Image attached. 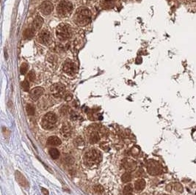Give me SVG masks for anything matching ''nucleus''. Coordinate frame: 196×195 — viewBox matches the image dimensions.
<instances>
[{"label":"nucleus","mask_w":196,"mask_h":195,"mask_svg":"<svg viewBox=\"0 0 196 195\" xmlns=\"http://www.w3.org/2000/svg\"><path fill=\"white\" fill-rule=\"evenodd\" d=\"M74 22L77 25L85 26L91 21V12L87 7H81L76 11L74 18Z\"/></svg>","instance_id":"1"},{"label":"nucleus","mask_w":196,"mask_h":195,"mask_svg":"<svg viewBox=\"0 0 196 195\" xmlns=\"http://www.w3.org/2000/svg\"><path fill=\"white\" fill-rule=\"evenodd\" d=\"M74 7L71 2L66 1V0H62L58 5L57 13L60 18H68L71 16Z\"/></svg>","instance_id":"2"},{"label":"nucleus","mask_w":196,"mask_h":195,"mask_svg":"<svg viewBox=\"0 0 196 195\" xmlns=\"http://www.w3.org/2000/svg\"><path fill=\"white\" fill-rule=\"evenodd\" d=\"M56 36L60 41H66L71 37V28L66 24H59L56 29Z\"/></svg>","instance_id":"3"},{"label":"nucleus","mask_w":196,"mask_h":195,"mask_svg":"<svg viewBox=\"0 0 196 195\" xmlns=\"http://www.w3.org/2000/svg\"><path fill=\"white\" fill-rule=\"evenodd\" d=\"M57 120H58V117L54 112H48L43 117L41 123L42 127L46 130L52 129L54 127V125L56 124Z\"/></svg>","instance_id":"4"},{"label":"nucleus","mask_w":196,"mask_h":195,"mask_svg":"<svg viewBox=\"0 0 196 195\" xmlns=\"http://www.w3.org/2000/svg\"><path fill=\"white\" fill-rule=\"evenodd\" d=\"M99 153L95 150H90L85 153V163L87 166H93L99 162Z\"/></svg>","instance_id":"5"},{"label":"nucleus","mask_w":196,"mask_h":195,"mask_svg":"<svg viewBox=\"0 0 196 195\" xmlns=\"http://www.w3.org/2000/svg\"><path fill=\"white\" fill-rule=\"evenodd\" d=\"M162 168L161 164L155 160H149L147 163V171L150 175H157L161 173Z\"/></svg>","instance_id":"6"},{"label":"nucleus","mask_w":196,"mask_h":195,"mask_svg":"<svg viewBox=\"0 0 196 195\" xmlns=\"http://www.w3.org/2000/svg\"><path fill=\"white\" fill-rule=\"evenodd\" d=\"M50 91L54 97H62L65 95L66 92V87L60 83H57V84H53L50 88Z\"/></svg>","instance_id":"7"},{"label":"nucleus","mask_w":196,"mask_h":195,"mask_svg":"<svg viewBox=\"0 0 196 195\" xmlns=\"http://www.w3.org/2000/svg\"><path fill=\"white\" fill-rule=\"evenodd\" d=\"M37 39L38 43H41V44L46 45L51 41V34L49 30L44 29L40 32L38 35Z\"/></svg>","instance_id":"8"},{"label":"nucleus","mask_w":196,"mask_h":195,"mask_svg":"<svg viewBox=\"0 0 196 195\" xmlns=\"http://www.w3.org/2000/svg\"><path fill=\"white\" fill-rule=\"evenodd\" d=\"M62 70L68 75H74L77 72V67L75 63L71 61H66L62 66Z\"/></svg>","instance_id":"9"},{"label":"nucleus","mask_w":196,"mask_h":195,"mask_svg":"<svg viewBox=\"0 0 196 195\" xmlns=\"http://www.w3.org/2000/svg\"><path fill=\"white\" fill-rule=\"evenodd\" d=\"M53 10H54L53 4L49 1L43 2L39 7V11L42 14L45 15V16H47V15L52 13Z\"/></svg>","instance_id":"10"},{"label":"nucleus","mask_w":196,"mask_h":195,"mask_svg":"<svg viewBox=\"0 0 196 195\" xmlns=\"http://www.w3.org/2000/svg\"><path fill=\"white\" fill-rule=\"evenodd\" d=\"M43 92H44L43 88H41V87H38V88L32 89L31 91H30V96L33 101H37V100L39 99V98L41 97L42 95L43 94Z\"/></svg>","instance_id":"11"},{"label":"nucleus","mask_w":196,"mask_h":195,"mask_svg":"<svg viewBox=\"0 0 196 195\" xmlns=\"http://www.w3.org/2000/svg\"><path fill=\"white\" fill-rule=\"evenodd\" d=\"M15 175H16V178L17 182L19 183L22 186L24 187V188H28V187H29V183H28V181H26L25 177H24V176L19 171H16Z\"/></svg>","instance_id":"12"},{"label":"nucleus","mask_w":196,"mask_h":195,"mask_svg":"<svg viewBox=\"0 0 196 195\" xmlns=\"http://www.w3.org/2000/svg\"><path fill=\"white\" fill-rule=\"evenodd\" d=\"M123 166L128 171H133L136 168V162L130 158H126L123 161Z\"/></svg>","instance_id":"13"},{"label":"nucleus","mask_w":196,"mask_h":195,"mask_svg":"<svg viewBox=\"0 0 196 195\" xmlns=\"http://www.w3.org/2000/svg\"><path fill=\"white\" fill-rule=\"evenodd\" d=\"M60 134H61L62 137L65 139H68L69 138L71 134V128L68 124H63L62 126L61 129H60Z\"/></svg>","instance_id":"14"},{"label":"nucleus","mask_w":196,"mask_h":195,"mask_svg":"<svg viewBox=\"0 0 196 195\" xmlns=\"http://www.w3.org/2000/svg\"><path fill=\"white\" fill-rule=\"evenodd\" d=\"M43 24V19L41 18L40 16H37L35 17V18L33 21V23H32V27L33 28L35 31L40 29L41 28L42 25Z\"/></svg>","instance_id":"15"},{"label":"nucleus","mask_w":196,"mask_h":195,"mask_svg":"<svg viewBox=\"0 0 196 195\" xmlns=\"http://www.w3.org/2000/svg\"><path fill=\"white\" fill-rule=\"evenodd\" d=\"M47 143L49 145L52 146H58L61 144V140L59 139V137H55V136H52V137H49L47 139Z\"/></svg>","instance_id":"16"},{"label":"nucleus","mask_w":196,"mask_h":195,"mask_svg":"<svg viewBox=\"0 0 196 195\" xmlns=\"http://www.w3.org/2000/svg\"><path fill=\"white\" fill-rule=\"evenodd\" d=\"M146 187V181L143 179H139L134 183V189L137 191H142Z\"/></svg>","instance_id":"17"},{"label":"nucleus","mask_w":196,"mask_h":195,"mask_svg":"<svg viewBox=\"0 0 196 195\" xmlns=\"http://www.w3.org/2000/svg\"><path fill=\"white\" fill-rule=\"evenodd\" d=\"M35 30L32 27L27 28V29H26L25 31H24V37L26 39L32 38V37L34 36V35H35Z\"/></svg>","instance_id":"18"},{"label":"nucleus","mask_w":196,"mask_h":195,"mask_svg":"<svg viewBox=\"0 0 196 195\" xmlns=\"http://www.w3.org/2000/svg\"><path fill=\"white\" fill-rule=\"evenodd\" d=\"M49 153L53 159H58L59 157H60V152L56 148H51L49 150Z\"/></svg>","instance_id":"19"},{"label":"nucleus","mask_w":196,"mask_h":195,"mask_svg":"<svg viewBox=\"0 0 196 195\" xmlns=\"http://www.w3.org/2000/svg\"><path fill=\"white\" fill-rule=\"evenodd\" d=\"M99 140V135L96 131L93 132L90 136V142L91 143H96Z\"/></svg>","instance_id":"20"},{"label":"nucleus","mask_w":196,"mask_h":195,"mask_svg":"<svg viewBox=\"0 0 196 195\" xmlns=\"http://www.w3.org/2000/svg\"><path fill=\"white\" fill-rule=\"evenodd\" d=\"M132 192H133V187H132V185L131 184V183H129V184L126 185V186L124 187V189H123V193L125 195L131 194L132 193Z\"/></svg>","instance_id":"21"},{"label":"nucleus","mask_w":196,"mask_h":195,"mask_svg":"<svg viewBox=\"0 0 196 195\" xmlns=\"http://www.w3.org/2000/svg\"><path fill=\"white\" fill-rule=\"evenodd\" d=\"M26 110L29 115H33L35 114V107L31 105V104H27V106L26 107Z\"/></svg>","instance_id":"22"},{"label":"nucleus","mask_w":196,"mask_h":195,"mask_svg":"<svg viewBox=\"0 0 196 195\" xmlns=\"http://www.w3.org/2000/svg\"><path fill=\"white\" fill-rule=\"evenodd\" d=\"M131 179H132V177H131V175L129 173H128V172L123 174V175H122V177H121V180H122V181L123 183L130 182Z\"/></svg>","instance_id":"23"},{"label":"nucleus","mask_w":196,"mask_h":195,"mask_svg":"<svg viewBox=\"0 0 196 195\" xmlns=\"http://www.w3.org/2000/svg\"><path fill=\"white\" fill-rule=\"evenodd\" d=\"M28 70V65L26 63H22V65H21V68H20V73L21 74L24 75L25 74V73H26V71H27Z\"/></svg>","instance_id":"24"},{"label":"nucleus","mask_w":196,"mask_h":195,"mask_svg":"<svg viewBox=\"0 0 196 195\" xmlns=\"http://www.w3.org/2000/svg\"><path fill=\"white\" fill-rule=\"evenodd\" d=\"M22 88L24 91H28L30 89V84L27 81H24L22 83Z\"/></svg>","instance_id":"25"},{"label":"nucleus","mask_w":196,"mask_h":195,"mask_svg":"<svg viewBox=\"0 0 196 195\" xmlns=\"http://www.w3.org/2000/svg\"><path fill=\"white\" fill-rule=\"evenodd\" d=\"M35 73H34V71H30L27 75V79L28 80L30 81H34L35 79Z\"/></svg>","instance_id":"26"},{"label":"nucleus","mask_w":196,"mask_h":195,"mask_svg":"<svg viewBox=\"0 0 196 195\" xmlns=\"http://www.w3.org/2000/svg\"><path fill=\"white\" fill-rule=\"evenodd\" d=\"M104 2L106 6H113L114 4V0H104Z\"/></svg>","instance_id":"27"},{"label":"nucleus","mask_w":196,"mask_h":195,"mask_svg":"<svg viewBox=\"0 0 196 195\" xmlns=\"http://www.w3.org/2000/svg\"><path fill=\"white\" fill-rule=\"evenodd\" d=\"M94 189H95V191H96L97 193H98V194H100V193H102L104 191L103 188H102V187L101 186V185H97V186L95 187Z\"/></svg>","instance_id":"28"},{"label":"nucleus","mask_w":196,"mask_h":195,"mask_svg":"<svg viewBox=\"0 0 196 195\" xmlns=\"http://www.w3.org/2000/svg\"><path fill=\"white\" fill-rule=\"evenodd\" d=\"M72 98V96L71 95H67V96H66V101H70Z\"/></svg>","instance_id":"29"},{"label":"nucleus","mask_w":196,"mask_h":195,"mask_svg":"<svg viewBox=\"0 0 196 195\" xmlns=\"http://www.w3.org/2000/svg\"><path fill=\"white\" fill-rule=\"evenodd\" d=\"M41 189H42V192H43V193H44V194H45V195H48V194H49L48 191L46 190V189H43V188H42Z\"/></svg>","instance_id":"30"},{"label":"nucleus","mask_w":196,"mask_h":195,"mask_svg":"<svg viewBox=\"0 0 196 195\" xmlns=\"http://www.w3.org/2000/svg\"><path fill=\"white\" fill-rule=\"evenodd\" d=\"M137 149H138V148H137V147H134H134H133V148H132V150H137ZM132 154H133V155H134V156H135V154H134V153H133V151H132ZM135 153H137V154H136V155H138V153H136V152H135Z\"/></svg>","instance_id":"31"},{"label":"nucleus","mask_w":196,"mask_h":195,"mask_svg":"<svg viewBox=\"0 0 196 195\" xmlns=\"http://www.w3.org/2000/svg\"><path fill=\"white\" fill-rule=\"evenodd\" d=\"M129 195H132V194H129Z\"/></svg>","instance_id":"32"}]
</instances>
